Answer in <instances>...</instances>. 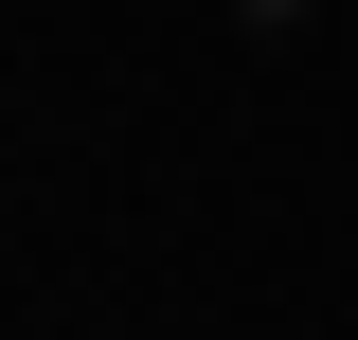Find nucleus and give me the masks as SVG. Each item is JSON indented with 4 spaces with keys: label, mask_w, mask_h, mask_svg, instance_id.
Instances as JSON below:
<instances>
[{
    "label": "nucleus",
    "mask_w": 358,
    "mask_h": 340,
    "mask_svg": "<svg viewBox=\"0 0 358 340\" xmlns=\"http://www.w3.org/2000/svg\"><path fill=\"white\" fill-rule=\"evenodd\" d=\"M251 18H287V0H251Z\"/></svg>",
    "instance_id": "f257e3e1"
}]
</instances>
